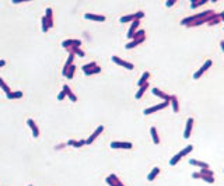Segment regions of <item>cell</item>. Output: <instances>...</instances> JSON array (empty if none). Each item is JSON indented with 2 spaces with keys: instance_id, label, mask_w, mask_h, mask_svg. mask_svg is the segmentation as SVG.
Here are the masks:
<instances>
[{
  "instance_id": "obj_34",
  "label": "cell",
  "mask_w": 224,
  "mask_h": 186,
  "mask_svg": "<svg viewBox=\"0 0 224 186\" xmlns=\"http://www.w3.org/2000/svg\"><path fill=\"white\" fill-rule=\"evenodd\" d=\"M134 17H136V20H139V21H140V18H143V17H144V13H143V11H137V13H134Z\"/></svg>"
},
{
  "instance_id": "obj_16",
  "label": "cell",
  "mask_w": 224,
  "mask_h": 186,
  "mask_svg": "<svg viewBox=\"0 0 224 186\" xmlns=\"http://www.w3.org/2000/svg\"><path fill=\"white\" fill-rule=\"evenodd\" d=\"M144 41V38H141V39H133V41H130L129 44H126L125 45V49H132V48H134V46H137L139 44H141Z\"/></svg>"
},
{
  "instance_id": "obj_25",
  "label": "cell",
  "mask_w": 224,
  "mask_h": 186,
  "mask_svg": "<svg viewBox=\"0 0 224 186\" xmlns=\"http://www.w3.org/2000/svg\"><path fill=\"white\" fill-rule=\"evenodd\" d=\"M69 144H70V146H73V147H81V146H84V144H86V141H84V140H81V141L70 140V141H69Z\"/></svg>"
},
{
  "instance_id": "obj_7",
  "label": "cell",
  "mask_w": 224,
  "mask_h": 186,
  "mask_svg": "<svg viewBox=\"0 0 224 186\" xmlns=\"http://www.w3.org/2000/svg\"><path fill=\"white\" fill-rule=\"evenodd\" d=\"M139 24H140L139 20H134L133 23H132V25H130V28H129V31H128V38L129 39H133V35L136 34V31H137Z\"/></svg>"
},
{
  "instance_id": "obj_27",
  "label": "cell",
  "mask_w": 224,
  "mask_h": 186,
  "mask_svg": "<svg viewBox=\"0 0 224 186\" xmlns=\"http://www.w3.org/2000/svg\"><path fill=\"white\" fill-rule=\"evenodd\" d=\"M94 67H97V63H94V62H93V63H88V64H86V66H83V70H84V73H86V71L93 70Z\"/></svg>"
},
{
  "instance_id": "obj_40",
  "label": "cell",
  "mask_w": 224,
  "mask_h": 186,
  "mask_svg": "<svg viewBox=\"0 0 224 186\" xmlns=\"http://www.w3.org/2000/svg\"><path fill=\"white\" fill-rule=\"evenodd\" d=\"M30 186H32V185H30Z\"/></svg>"
},
{
  "instance_id": "obj_39",
  "label": "cell",
  "mask_w": 224,
  "mask_h": 186,
  "mask_svg": "<svg viewBox=\"0 0 224 186\" xmlns=\"http://www.w3.org/2000/svg\"><path fill=\"white\" fill-rule=\"evenodd\" d=\"M220 18H221V20H223V21H224V11H223V13H221V14H220Z\"/></svg>"
},
{
  "instance_id": "obj_1",
  "label": "cell",
  "mask_w": 224,
  "mask_h": 186,
  "mask_svg": "<svg viewBox=\"0 0 224 186\" xmlns=\"http://www.w3.org/2000/svg\"><path fill=\"white\" fill-rule=\"evenodd\" d=\"M170 105V102H167V101H164V102H161V104H157V105H154V106H150V108H147V109H144V115L147 116V115H151V113H154V112H157V111H161V109H164V108H167Z\"/></svg>"
},
{
  "instance_id": "obj_26",
  "label": "cell",
  "mask_w": 224,
  "mask_h": 186,
  "mask_svg": "<svg viewBox=\"0 0 224 186\" xmlns=\"http://www.w3.org/2000/svg\"><path fill=\"white\" fill-rule=\"evenodd\" d=\"M192 150H193V146H186V147L184 148L182 151H179V153L182 154V157H185V155H188L191 151H192Z\"/></svg>"
},
{
  "instance_id": "obj_23",
  "label": "cell",
  "mask_w": 224,
  "mask_h": 186,
  "mask_svg": "<svg viewBox=\"0 0 224 186\" xmlns=\"http://www.w3.org/2000/svg\"><path fill=\"white\" fill-rule=\"evenodd\" d=\"M144 34H146V31H144V30H137V31H136V34L133 35V39H141V38H144Z\"/></svg>"
},
{
  "instance_id": "obj_22",
  "label": "cell",
  "mask_w": 224,
  "mask_h": 186,
  "mask_svg": "<svg viewBox=\"0 0 224 186\" xmlns=\"http://www.w3.org/2000/svg\"><path fill=\"white\" fill-rule=\"evenodd\" d=\"M20 97H23V92H21V91H17V92H8V94H7V98H8V99H14V98H20Z\"/></svg>"
},
{
  "instance_id": "obj_19",
  "label": "cell",
  "mask_w": 224,
  "mask_h": 186,
  "mask_svg": "<svg viewBox=\"0 0 224 186\" xmlns=\"http://www.w3.org/2000/svg\"><path fill=\"white\" fill-rule=\"evenodd\" d=\"M63 90L66 91V94L69 95V98H70L71 101H73V102H76V101H77V98H76V95H74V94L71 92V90H70V88H69V85H63Z\"/></svg>"
},
{
  "instance_id": "obj_10",
  "label": "cell",
  "mask_w": 224,
  "mask_h": 186,
  "mask_svg": "<svg viewBox=\"0 0 224 186\" xmlns=\"http://www.w3.org/2000/svg\"><path fill=\"white\" fill-rule=\"evenodd\" d=\"M170 104L172 105V111H174V112H175V113H178V112H179V104H178V98H177V95H171Z\"/></svg>"
},
{
  "instance_id": "obj_32",
  "label": "cell",
  "mask_w": 224,
  "mask_h": 186,
  "mask_svg": "<svg viewBox=\"0 0 224 186\" xmlns=\"http://www.w3.org/2000/svg\"><path fill=\"white\" fill-rule=\"evenodd\" d=\"M0 87H1L3 90L6 91V94H8V92H10V88H8V85H7V84L4 83V81H3L1 78H0Z\"/></svg>"
},
{
  "instance_id": "obj_13",
  "label": "cell",
  "mask_w": 224,
  "mask_h": 186,
  "mask_svg": "<svg viewBox=\"0 0 224 186\" xmlns=\"http://www.w3.org/2000/svg\"><path fill=\"white\" fill-rule=\"evenodd\" d=\"M28 126L32 129V135H34V137H38L39 136V132H38V128H37V125H35V122L32 120V119H28Z\"/></svg>"
},
{
  "instance_id": "obj_6",
  "label": "cell",
  "mask_w": 224,
  "mask_h": 186,
  "mask_svg": "<svg viewBox=\"0 0 224 186\" xmlns=\"http://www.w3.org/2000/svg\"><path fill=\"white\" fill-rule=\"evenodd\" d=\"M151 92H153L155 97H158V98H161V99H164V101H167V102H170V99H171V95H168V94H165L164 91L158 90V88H153L151 90Z\"/></svg>"
},
{
  "instance_id": "obj_30",
  "label": "cell",
  "mask_w": 224,
  "mask_h": 186,
  "mask_svg": "<svg viewBox=\"0 0 224 186\" xmlns=\"http://www.w3.org/2000/svg\"><path fill=\"white\" fill-rule=\"evenodd\" d=\"M200 173H202V175H206V176H213V172H211L209 168H203V169H200Z\"/></svg>"
},
{
  "instance_id": "obj_15",
  "label": "cell",
  "mask_w": 224,
  "mask_h": 186,
  "mask_svg": "<svg viewBox=\"0 0 224 186\" xmlns=\"http://www.w3.org/2000/svg\"><path fill=\"white\" fill-rule=\"evenodd\" d=\"M158 173H160V168H158V167H154V168H153V171H151V172L148 173L147 180H150V182H153V180L155 179V178H157V175H158Z\"/></svg>"
},
{
  "instance_id": "obj_4",
  "label": "cell",
  "mask_w": 224,
  "mask_h": 186,
  "mask_svg": "<svg viewBox=\"0 0 224 186\" xmlns=\"http://www.w3.org/2000/svg\"><path fill=\"white\" fill-rule=\"evenodd\" d=\"M112 62L116 64H119V66H122V67H125V69H128V70H133L134 66L130 62H126V60H123V59L118 58V56H112Z\"/></svg>"
},
{
  "instance_id": "obj_18",
  "label": "cell",
  "mask_w": 224,
  "mask_h": 186,
  "mask_svg": "<svg viewBox=\"0 0 224 186\" xmlns=\"http://www.w3.org/2000/svg\"><path fill=\"white\" fill-rule=\"evenodd\" d=\"M86 18L94 20V21H105L104 16H95V14H86Z\"/></svg>"
},
{
  "instance_id": "obj_29",
  "label": "cell",
  "mask_w": 224,
  "mask_h": 186,
  "mask_svg": "<svg viewBox=\"0 0 224 186\" xmlns=\"http://www.w3.org/2000/svg\"><path fill=\"white\" fill-rule=\"evenodd\" d=\"M74 70H76V67L71 64L70 67H69V70H67V74H66V76H67V78H71V77H73V74H74Z\"/></svg>"
},
{
  "instance_id": "obj_35",
  "label": "cell",
  "mask_w": 224,
  "mask_h": 186,
  "mask_svg": "<svg viewBox=\"0 0 224 186\" xmlns=\"http://www.w3.org/2000/svg\"><path fill=\"white\" fill-rule=\"evenodd\" d=\"M66 95H67V94H66V91L63 90V91H62V92H60V94L58 95V99H59V101H62V99H63V98H64Z\"/></svg>"
},
{
  "instance_id": "obj_20",
  "label": "cell",
  "mask_w": 224,
  "mask_h": 186,
  "mask_svg": "<svg viewBox=\"0 0 224 186\" xmlns=\"http://www.w3.org/2000/svg\"><path fill=\"white\" fill-rule=\"evenodd\" d=\"M134 20H136L134 14H129V16H123L119 21H121V23H133Z\"/></svg>"
},
{
  "instance_id": "obj_12",
  "label": "cell",
  "mask_w": 224,
  "mask_h": 186,
  "mask_svg": "<svg viewBox=\"0 0 224 186\" xmlns=\"http://www.w3.org/2000/svg\"><path fill=\"white\" fill-rule=\"evenodd\" d=\"M148 78H150V73H148V71H144V73L141 74L140 80L137 81V85H139V87H141V85L147 84V80H148Z\"/></svg>"
},
{
  "instance_id": "obj_11",
  "label": "cell",
  "mask_w": 224,
  "mask_h": 186,
  "mask_svg": "<svg viewBox=\"0 0 224 186\" xmlns=\"http://www.w3.org/2000/svg\"><path fill=\"white\" fill-rule=\"evenodd\" d=\"M150 133H151V139H153L154 144H160V136H158V133H157V129L153 126V128L150 129Z\"/></svg>"
},
{
  "instance_id": "obj_5",
  "label": "cell",
  "mask_w": 224,
  "mask_h": 186,
  "mask_svg": "<svg viewBox=\"0 0 224 186\" xmlns=\"http://www.w3.org/2000/svg\"><path fill=\"white\" fill-rule=\"evenodd\" d=\"M192 128H193V118H189L186 120V126H185V132H184V139H189L191 133H192Z\"/></svg>"
},
{
  "instance_id": "obj_9",
  "label": "cell",
  "mask_w": 224,
  "mask_h": 186,
  "mask_svg": "<svg viewBox=\"0 0 224 186\" xmlns=\"http://www.w3.org/2000/svg\"><path fill=\"white\" fill-rule=\"evenodd\" d=\"M62 45H63L64 48H67V49H69L71 45L76 46V48H78V46L81 45V41H77V39H76V41H74V39H69V41H64Z\"/></svg>"
},
{
  "instance_id": "obj_28",
  "label": "cell",
  "mask_w": 224,
  "mask_h": 186,
  "mask_svg": "<svg viewBox=\"0 0 224 186\" xmlns=\"http://www.w3.org/2000/svg\"><path fill=\"white\" fill-rule=\"evenodd\" d=\"M207 3V0H202V1H192V4H191V8H196L199 6H203Z\"/></svg>"
},
{
  "instance_id": "obj_24",
  "label": "cell",
  "mask_w": 224,
  "mask_h": 186,
  "mask_svg": "<svg viewBox=\"0 0 224 186\" xmlns=\"http://www.w3.org/2000/svg\"><path fill=\"white\" fill-rule=\"evenodd\" d=\"M199 175H200V179H203L207 183H214V178L213 176H206V175H202L200 172H199Z\"/></svg>"
},
{
  "instance_id": "obj_8",
  "label": "cell",
  "mask_w": 224,
  "mask_h": 186,
  "mask_svg": "<svg viewBox=\"0 0 224 186\" xmlns=\"http://www.w3.org/2000/svg\"><path fill=\"white\" fill-rule=\"evenodd\" d=\"M102 132H104V126H98L95 132H94V133H93V135H91V136H90V137H88V140H86V144H91V143H93V141L95 140L97 137H98V136L101 135Z\"/></svg>"
},
{
  "instance_id": "obj_17",
  "label": "cell",
  "mask_w": 224,
  "mask_h": 186,
  "mask_svg": "<svg viewBox=\"0 0 224 186\" xmlns=\"http://www.w3.org/2000/svg\"><path fill=\"white\" fill-rule=\"evenodd\" d=\"M148 88V83L147 84H144V85H141L140 88H139V91H137V92H136V99H140L141 97H143V94H144V92H146V90H147Z\"/></svg>"
},
{
  "instance_id": "obj_21",
  "label": "cell",
  "mask_w": 224,
  "mask_h": 186,
  "mask_svg": "<svg viewBox=\"0 0 224 186\" xmlns=\"http://www.w3.org/2000/svg\"><path fill=\"white\" fill-rule=\"evenodd\" d=\"M181 158H182V154H181V153H178L177 155H174L172 158L170 160V165H172V167H174V165H177L179 161H181Z\"/></svg>"
},
{
  "instance_id": "obj_31",
  "label": "cell",
  "mask_w": 224,
  "mask_h": 186,
  "mask_svg": "<svg viewBox=\"0 0 224 186\" xmlns=\"http://www.w3.org/2000/svg\"><path fill=\"white\" fill-rule=\"evenodd\" d=\"M48 28H49V23H48L46 17H44V18H42V30L46 32V31H48Z\"/></svg>"
},
{
  "instance_id": "obj_2",
  "label": "cell",
  "mask_w": 224,
  "mask_h": 186,
  "mask_svg": "<svg viewBox=\"0 0 224 186\" xmlns=\"http://www.w3.org/2000/svg\"><path fill=\"white\" fill-rule=\"evenodd\" d=\"M211 64H213V62H211L210 59H209V60H206L205 64H203V66H202V67H200V69H199V70L196 71L195 74H193V78H195V80L200 78V77H202V76H203V74L206 73V71L209 70V67H211Z\"/></svg>"
},
{
  "instance_id": "obj_14",
  "label": "cell",
  "mask_w": 224,
  "mask_h": 186,
  "mask_svg": "<svg viewBox=\"0 0 224 186\" xmlns=\"http://www.w3.org/2000/svg\"><path fill=\"white\" fill-rule=\"evenodd\" d=\"M189 164H191V165H195V167H199L200 169H203V168H209V164L202 162V161H198V160H189Z\"/></svg>"
},
{
  "instance_id": "obj_36",
  "label": "cell",
  "mask_w": 224,
  "mask_h": 186,
  "mask_svg": "<svg viewBox=\"0 0 224 186\" xmlns=\"http://www.w3.org/2000/svg\"><path fill=\"white\" fill-rule=\"evenodd\" d=\"M175 3H177L175 0H170V1H167V3H165V6H167V7H171V6H174Z\"/></svg>"
},
{
  "instance_id": "obj_33",
  "label": "cell",
  "mask_w": 224,
  "mask_h": 186,
  "mask_svg": "<svg viewBox=\"0 0 224 186\" xmlns=\"http://www.w3.org/2000/svg\"><path fill=\"white\" fill-rule=\"evenodd\" d=\"M105 182H107V183H108L109 186H116V182H115V180H114V179H112L111 176H108V178L105 179Z\"/></svg>"
},
{
  "instance_id": "obj_37",
  "label": "cell",
  "mask_w": 224,
  "mask_h": 186,
  "mask_svg": "<svg viewBox=\"0 0 224 186\" xmlns=\"http://www.w3.org/2000/svg\"><path fill=\"white\" fill-rule=\"evenodd\" d=\"M220 46H221V49H223V52H224V41H221V42H220Z\"/></svg>"
},
{
  "instance_id": "obj_38",
  "label": "cell",
  "mask_w": 224,
  "mask_h": 186,
  "mask_svg": "<svg viewBox=\"0 0 224 186\" xmlns=\"http://www.w3.org/2000/svg\"><path fill=\"white\" fill-rule=\"evenodd\" d=\"M4 63H6L4 60H0V67H1V66H4Z\"/></svg>"
},
{
  "instance_id": "obj_3",
  "label": "cell",
  "mask_w": 224,
  "mask_h": 186,
  "mask_svg": "<svg viewBox=\"0 0 224 186\" xmlns=\"http://www.w3.org/2000/svg\"><path fill=\"white\" fill-rule=\"evenodd\" d=\"M109 146L111 148H123V150H132L133 147V144L129 141H112Z\"/></svg>"
}]
</instances>
